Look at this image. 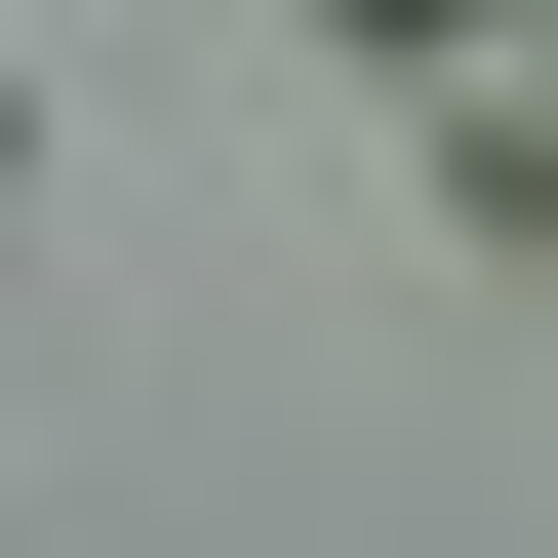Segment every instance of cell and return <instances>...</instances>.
I'll return each mask as SVG.
<instances>
[{
	"label": "cell",
	"instance_id": "obj_1",
	"mask_svg": "<svg viewBox=\"0 0 558 558\" xmlns=\"http://www.w3.org/2000/svg\"><path fill=\"white\" fill-rule=\"evenodd\" d=\"M439 199H478V240H558V40H439Z\"/></svg>",
	"mask_w": 558,
	"mask_h": 558
},
{
	"label": "cell",
	"instance_id": "obj_2",
	"mask_svg": "<svg viewBox=\"0 0 558 558\" xmlns=\"http://www.w3.org/2000/svg\"><path fill=\"white\" fill-rule=\"evenodd\" d=\"M319 40H519V0H319Z\"/></svg>",
	"mask_w": 558,
	"mask_h": 558
},
{
	"label": "cell",
	"instance_id": "obj_3",
	"mask_svg": "<svg viewBox=\"0 0 558 558\" xmlns=\"http://www.w3.org/2000/svg\"><path fill=\"white\" fill-rule=\"evenodd\" d=\"M0 199H40V40H0Z\"/></svg>",
	"mask_w": 558,
	"mask_h": 558
},
{
	"label": "cell",
	"instance_id": "obj_4",
	"mask_svg": "<svg viewBox=\"0 0 558 558\" xmlns=\"http://www.w3.org/2000/svg\"><path fill=\"white\" fill-rule=\"evenodd\" d=\"M519 40H558V0H519Z\"/></svg>",
	"mask_w": 558,
	"mask_h": 558
}]
</instances>
